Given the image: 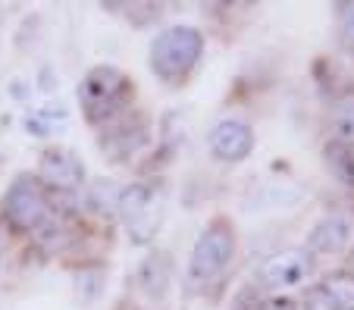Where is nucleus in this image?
Returning <instances> with one entry per match:
<instances>
[{
  "instance_id": "1",
  "label": "nucleus",
  "mask_w": 354,
  "mask_h": 310,
  "mask_svg": "<svg viewBox=\"0 0 354 310\" xmlns=\"http://www.w3.org/2000/svg\"><path fill=\"white\" fill-rule=\"evenodd\" d=\"M204 54V35L194 26L163 28L151 44V69L163 81H182Z\"/></svg>"
},
{
  "instance_id": "2",
  "label": "nucleus",
  "mask_w": 354,
  "mask_h": 310,
  "mask_svg": "<svg viewBox=\"0 0 354 310\" xmlns=\"http://www.w3.org/2000/svg\"><path fill=\"white\" fill-rule=\"evenodd\" d=\"M129 95V79L120 72L116 66H94L85 75L79 88V101H82V113L88 122L100 126L107 122L110 116H116L126 104Z\"/></svg>"
},
{
  "instance_id": "3",
  "label": "nucleus",
  "mask_w": 354,
  "mask_h": 310,
  "mask_svg": "<svg viewBox=\"0 0 354 310\" xmlns=\"http://www.w3.org/2000/svg\"><path fill=\"white\" fill-rule=\"evenodd\" d=\"M235 254V235L229 223H214L198 235L192 248V260H188V276L194 285H207L229 267Z\"/></svg>"
},
{
  "instance_id": "4",
  "label": "nucleus",
  "mask_w": 354,
  "mask_h": 310,
  "mask_svg": "<svg viewBox=\"0 0 354 310\" xmlns=\"http://www.w3.org/2000/svg\"><path fill=\"white\" fill-rule=\"evenodd\" d=\"M3 216L22 232H35L47 216H50V204H47L44 185L35 175H19L3 195Z\"/></svg>"
},
{
  "instance_id": "5",
  "label": "nucleus",
  "mask_w": 354,
  "mask_h": 310,
  "mask_svg": "<svg viewBox=\"0 0 354 310\" xmlns=\"http://www.w3.org/2000/svg\"><path fill=\"white\" fill-rule=\"evenodd\" d=\"M41 185L54 191H75L85 182V163L66 148H47L41 154Z\"/></svg>"
},
{
  "instance_id": "6",
  "label": "nucleus",
  "mask_w": 354,
  "mask_h": 310,
  "mask_svg": "<svg viewBox=\"0 0 354 310\" xmlns=\"http://www.w3.org/2000/svg\"><path fill=\"white\" fill-rule=\"evenodd\" d=\"M314 270V254L308 248H292L282 251V254H273L267 263L261 267V282L270 285V289H292V285H301Z\"/></svg>"
},
{
  "instance_id": "7",
  "label": "nucleus",
  "mask_w": 354,
  "mask_h": 310,
  "mask_svg": "<svg viewBox=\"0 0 354 310\" xmlns=\"http://www.w3.org/2000/svg\"><path fill=\"white\" fill-rule=\"evenodd\" d=\"M210 154L223 163H239L254 151V128L245 119H220L210 128Z\"/></svg>"
},
{
  "instance_id": "8",
  "label": "nucleus",
  "mask_w": 354,
  "mask_h": 310,
  "mask_svg": "<svg viewBox=\"0 0 354 310\" xmlns=\"http://www.w3.org/2000/svg\"><path fill=\"white\" fill-rule=\"evenodd\" d=\"M116 204H120V213L126 220L135 242H141V238H147L154 232L157 220H151V207H157V195L147 185H126L120 191V201Z\"/></svg>"
},
{
  "instance_id": "9",
  "label": "nucleus",
  "mask_w": 354,
  "mask_h": 310,
  "mask_svg": "<svg viewBox=\"0 0 354 310\" xmlns=\"http://www.w3.org/2000/svg\"><path fill=\"white\" fill-rule=\"evenodd\" d=\"M351 238L345 216H326L317 223V229L310 232V248L308 251H320V254H339Z\"/></svg>"
},
{
  "instance_id": "10",
  "label": "nucleus",
  "mask_w": 354,
  "mask_h": 310,
  "mask_svg": "<svg viewBox=\"0 0 354 310\" xmlns=\"http://www.w3.org/2000/svg\"><path fill=\"white\" fill-rule=\"evenodd\" d=\"M329 119H333L335 142L351 148V144H354V95H342L339 101L333 104V113H329Z\"/></svg>"
},
{
  "instance_id": "11",
  "label": "nucleus",
  "mask_w": 354,
  "mask_h": 310,
  "mask_svg": "<svg viewBox=\"0 0 354 310\" xmlns=\"http://www.w3.org/2000/svg\"><path fill=\"white\" fill-rule=\"evenodd\" d=\"M326 163H329L333 175L339 179L342 185L354 182V157H351V148H348V144H339V142L329 144L326 148Z\"/></svg>"
},
{
  "instance_id": "12",
  "label": "nucleus",
  "mask_w": 354,
  "mask_h": 310,
  "mask_svg": "<svg viewBox=\"0 0 354 310\" xmlns=\"http://www.w3.org/2000/svg\"><path fill=\"white\" fill-rule=\"evenodd\" d=\"M301 307L304 310H342L335 295L326 289V282H317V285H308L304 295H301Z\"/></svg>"
},
{
  "instance_id": "13",
  "label": "nucleus",
  "mask_w": 354,
  "mask_h": 310,
  "mask_svg": "<svg viewBox=\"0 0 354 310\" xmlns=\"http://www.w3.org/2000/svg\"><path fill=\"white\" fill-rule=\"evenodd\" d=\"M323 282H326V289L335 295L342 310H354V276L351 273H333V276H326Z\"/></svg>"
},
{
  "instance_id": "14",
  "label": "nucleus",
  "mask_w": 354,
  "mask_h": 310,
  "mask_svg": "<svg viewBox=\"0 0 354 310\" xmlns=\"http://www.w3.org/2000/svg\"><path fill=\"white\" fill-rule=\"evenodd\" d=\"M342 35H345L348 44H354V3L342 10Z\"/></svg>"
},
{
  "instance_id": "15",
  "label": "nucleus",
  "mask_w": 354,
  "mask_h": 310,
  "mask_svg": "<svg viewBox=\"0 0 354 310\" xmlns=\"http://www.w3.org/2000/svg\"><path fill=\"white\" fill-rule=\"evenodd\" d=\"M261 310H298V307H295V301H288V298H270V301L261 304Z\"/></svg>"
},
{
  "instance_id": "16",
  "label": "nucleus",
  "mask_w": 354,
  "mask_h": 310,
  "mask_svg": "<svg viewBox=\"0 0 354 310\" xmlns=\"http://www.w3.org/2000/svg\"><path fill=\"white\" fill-rule=\"evenodd\" d=\"M0 257H3V235H0Z\"/></svg>"
}]
</instances>
